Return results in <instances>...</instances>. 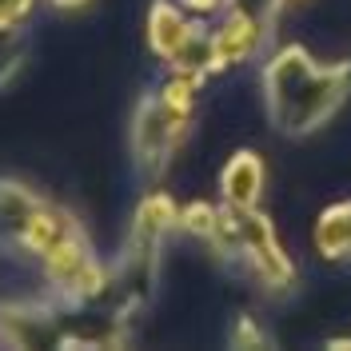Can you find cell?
<instances>
[{
    "instance_id": "1",
    "label": "cell",
    "mask_w": 351,
    "mask_h": 351,
    "mask_svg": "<svg viewBox=\"0 0 351 351\" xmlns=\"http://www.w3.org/2000/svg\"><path fill=\"white\" fill-rule=\"evenodd\" d=\"M351 88V64L319 68L304 48H280L263 64V108L267 120L287 136L319 128Z\"/></svg>"
},
{
    "instance_id": "2",
    "label": "cell",
    "mask_w": 351,
    "mask_h": 351,
    "mask_svg": "<svg viewBox=\"0 0 351 351\" xmlns=\"http://www.w3.org/2000/svg\"><path fill=\"white\" fill-rule=\"evenodd\" d=\"M192 116H172L156 92H144L132 116V160L144 176H160L172 164L176 148L188 140Z\"/></svg>"
},
{
    "instance_id": "3",
    "label": "cell",
    "mask_w": 351,
    "mask_h": 351,
    "mask_svg": "<svg viewBox=\"0 0 351 351\" xmlns=\"http://www.w3.org/2000/svg\"><path fill=\"white\" fill-rule=\"evenodd\" d=\"M64 304L48 300H16L0 304V343L8 348H68V324Z\"/></svg>"
},
{
    "instance_id": "4",
    "label": "cell",
    "mask_w": 351,
    "mask_h": 351,
    "mask_svg": "<svg viewBox=\"0 0 351 351\" xmlns=\"http://www.w3.org/2000/svg\"><path fill=\"white\" fill-rule=\"evenodd\" d=\"M252 271H256V280L263 287H287L291 284V276H295V267L291 260L284 256V247L276 240V232H271V223L252 208V212H243V232H240V256Z\"/></svg>"
},
{
    "instance_id": "5",
    "label": "cell",
    "mask_w": 351,
    "mask_h": 351,
    "mask_svg": "<svg viewBox=\"0 0 351 351\" xmlns=\"http://www.w3.org/2000/svg\"><path fill=\"white\" fill-rule=\"evenodd\" d=\"M72 236H80V223L68 216L64 208H56V204H40L32 216H28V223L21 228V236L12 240V256H28V260L44 263L60 243H68Z\"/></svg>"
},
{
    "instance_id": "6",
    "label": "cell",
    "mask_w": 351,
    "mask_h": 351,
    "mask_svg": "<svg viewBox=\"0 0 351 351\" xmlns=\"http://www.w3.org/2000/svg\"><path fill=\"white\" fill-rule=\"evenodd\" d=\"M199 16H188V8L180 4V0H156L152 12H148V44H152V52L164 60V64H172L176 52L188 44V36L196 32Z\"/></svg>"
},
{
    "instance_id": "7",
    "label": "cell",
    "mask_w": 351,
    "mask_h": 351,
    "mask_svg": "<svg viewBox=\"0 0 351 351\" xmlns=\"http://www.w3.org/2000/svg\"><path fill=\"white\" fill-rule=\"evenodd\" d=\"M212 44H216V72L219 68H232V64H243V60H252V56L260 52L263 21L247 16L240 8H232L228 21L212 32Z\"/></svg>"
},
{
    "instance_id": "8",
    "label": "cell",
    "mask_w": 351,
    "mask_h": 351,
    "mask_svg": "<svg viewBox=\"0 0 351 351\" xmlns=\"http://www.w3.org/2000/svg\"><path fill=\"white\" fill-rule=\"evenodd\" d=\"M219 192H223V204L240 208V212H252L260 204L263 192V164L256 152H236L228 160V168L219 172Z\"/></svg>"
},
{
    "instance_id": "9",
    "label": "cell",
    "mask_w": 351,
    "mask_h": 351,
    "mask_svg": "<svg viewBox=\"0 0 351 351\" xmlns=\"http://www.w3.org/2000/svg\"><path fill=\"white\" fill-rule=\"evenodd\" d=\"M40 204L44 199L28 184H21V180H0V247L4 252L12 247V240L21 236V228L28 223V216Z\"/></svg>"
},
{
    "instance_id": "10",
    "label": "cell",
    "mask_w": 351,
    "mask_h": 351,
    "mask_svg": "<svg viewBox=\"0 0 351 351\" xmlns=\"http://www.w3.org/2000/svg\"><path fill=\"white\" fill-rule=\"evenodd\" d=\"M172 228H180V208L168 192H148L140 199L136 216H132V236H144V240H164Z\"/></svg>"
},
{
    "instance_id": "11",
    "label": "cell",
    "mask_w": 351,
    "mask_h": 351,
    "mask_svg": "<svg viewBox=\"0 0 351 351\" xmlns=\"http://www.w3.org/2000/svg\"><path fill=\"white\" fill-rule=\"evenodd\" d=\"M315 247L328 260H351V204L328 208L315 223Z\"/></svg>"
},
{
    "instance_id": "12",
    "label": "cell",
    "mask_w": 351,
    "mask_h": 351,
    "mask_svg": "<svg viewBox=\"0 0 351 351\" xmlns=\"http://www.w3.org/2000/svg\"><path fill=\"white\" fill-rule=\"evenodd\" d=\"M216 223H219V208H212V204H188V208H180V228L204 243L216 236Z\"/></svg>"
},
{
    "instance_id": "13",
    "label": "cell",
    "mask_w": 351,
    "mask_h": 351,
    "mask_svg": "<svg viewBox=\"0 0 351 351\" xmlns=\"http://www.w3.org/2000/svg\"><path fill=\"white\" fill-rule=\"evenodd\" d=\"M21 60H24V32H21V24L0 28V88L16 76Z\"/></svg>"
},
{
    "instance_id": "14",
    "label": "cell",
    "mask_w": 351,
    "mask_h": 351,
    "mask_svg": "<svg viewBox=\"0 0 351 351\" xmlns=\"http://www.w3.org/2000/svg\"><path fill=\"white\" fill-rule=\"evenodd\" d=\"M232 348H263V331L252 319H240L232 331Z\"/></svg>"
},
{
    "instance_id": "15",
    "label": "cell",
    "mask_w": 351,
    "mask_h": 351,
    "mask_svg": "<svg viewBox=\"0 0 351 351\" xmlns=\"http://www.w3.org/2000/svg\"><path fill=\"white\" fill-rule=\"evenodd\" d=\"M28 8H32V0H0V28L21 24L28 16Z\"/></svg>"
},
{
    "instance_id": "16",
    "label": "cell",
    "mask_w": 351,
    "mask_h": 351,
    "mask_svg": "<svg viewBox=\"0 0 351 351\" xmlns=\"http://www.w3.org/2000/svg\"><path fill=\"white\" fill-rule=\"evenodd\" d=\"M188 12H196V16H212V12H223L232 0H180Z\"/></svg>"
},
{
    "instance_id": "17",
    "label": "cell",
    "mask_w": 351,
    "mask_h": 351,
    "mask_svg": "<svg viewBox=\"0 0 351 351\" xmlns=\"http://www.w3.org/2000/svg\"><path fill=\"white\" fill-rule=\"evenodd\" d=\"M52 8H84L88 0H48Z\"/></svg>"
},
{
    "instance_id": "18",
    "label": "cell",
    "mask_w": 351,
    "mask_h": 351,
    "mask_svg": "<svg viewBox=\"0 0 351 351\" xmlns=\"http://www.w3.org/2000/svg\"><path fill=\"white\" fill-rule=\"evenodd\" d=\"M280 4H287V0H267V21H271V12H276Z\"/></svg>"
}]
</instances>
